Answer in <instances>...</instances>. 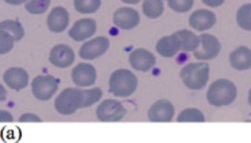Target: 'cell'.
Wrapping results in <instances>:
<instances>
[{"instance_id":"7402d4cb","label":"cell","mask_w":251,"mask_h":143,"mask_svg":"<svg viewBox=\"0 0 251 143\" xmlns=\"http://www.w3.org/2000/svg\"><path fill=\"white\" fill-rule=\"evenodd\" d=\"M0 30L7 31L12 38L15 39V42L21 41L25 37V28L18 21H3L0 24Z\"/></svg>"},{"instance_id":"2e32d148","label":"cell","mask_w":251,"mask_h":143,"mask_svg":"<svg viewBox=\"0 0 251 143\" xmlns=\"http://www.w3.org/2000/svg\"><path fill=\"white\" fill-rule=\"evenodd\" d=\"M96 31V22L93 19H80L77 21L69 31V37L76 42H82L92 37Z\"/></svg>"},{"instance_id":"30bf717a","label":"cell","mask_w":251,"mask_h":143,"mask_svg":"<svg viewBox=\"0 0 251 143\" xmlns=\"http://www.w3.org/2000/svg\"><path fill=\"white\" fill-rule=\"evenodd\" d=\"M96 69L95 66L89 64H78L76 68L72 71V80L76 84V87L85 88V87H92L96 81Z\"/></svg>"},{"instance_id":"3957f363","label":"cell","mask_w":251,"mask_h":143,"mask_svg":"<svg viewBox=\"0 0 251 143\" xmlns=\"http://www.w3.org/2000/svg\"><path fill=\"white\" fill-rule=\"evenodd\" d=\"M181 80L192 91L202 89L208 83L209 78V66L205 62L189 64L181 69Z\"/></svg>"},{"instance_id":"7c38bea8","label":"cell","mask_w":251,"mask_h":143,"mask_svg":"<svg viewBox=\"0 0 251 143\" xmlns=\"http://www.w3.org/2000/svg\"><path fill=\"white\" fill-rule=\"evenodd\" d=\"M128 61H130V65L135 71L139 72H149L155 65V57H154L153 53H150L146 49L132 50Z\"/></svg>"},{"instance_id":"484cf974","label":"cell","mask_w":251,"mask_h":143,"mask_svg":"<svg viewBox=\"0 0 251 143\" xmlns=\"http://www.w3.org/2000/svg\"><path fill=\"white\" fill-rule=\"evenodd\" d=\"M50 1L51 0H28L26 3V11L34 14V15L44 14V12L48 11Z\"/></svg>"},{"instance_id":"8992f818","label":"cell","mask_w":251,"mask_h":143,"mask_svg":"<svg viewBox=\"0 0 251 143\" xmlns=\"http://www.w3.org/2000/svg\"><path fill=\"white\" fill-rule=\"evenodd\" d=\"M220 49H222V45L219 42V39L211 34L204 33L200 35V46L193 53L197 60L208 61L216 58L220 53Z\"/></svg>"},{"instance_id":"ffe728a7","label":"cell","mask_w":251,"mask_h":143,"mask_svg":"<svg viewBox=\"0 0 251 143\" xmlns=\"http://www.w3.org/2000/svg\"><path fill=\"white\" fill-rule=\"evenodd\" d=\"M181 42V49L184 51H195L200 46V37L188 30H180L175 33Z\"/></svg>"},{"instance_id":"f1b7e54d","label":"cell","mask_w":251,"mask_h":143,"mask_svg":"<svg viewBox=\"0 0 251 143\" xmlns=\"http://www.w3.org/2000/svg\"><path fill=\"white\" fill-rule=\"evenodd\" d=\"M168 3L176 12H186L193 7V0H168Z\"/></svg>"},{"instance_id":"cb8c5ba5","label":"cell","mask_w":251,"mask_h":143,"mask_svg":"<svg viewBox=\"0 0 251 143\" xmlns=\"http://www.w3.org/2000/svg\"><path fill=\"white\" fill-rule=\"evenodd\" d=\"M101 0H75L73 6L80 14H93L100 8Z\"/></svg>"},{"instance_id":"d6a6232c","label":"cell","mask_w":251,"mask_h":143,"mask_svg":"<svg viewBox=\"0 0 251 143\" xmlns=\"http://www.w3.org/2000/svg\"><path fill=\"white\" fill-rule=\"evenodd\" d=\"M1 119H3V120H11L12 121V116L8 115L6 111H1Z\"/></svg>"},{"instance_id":"d590c367","label":"cell","mask_w":251,"mask_h":143,"mask_svg":"<svg viewBox=\"0 0 251 143\" xmlns=\"http://www.w3.org/2000/svg\"><path fill=\"white\" fill-rule=\"evenodd\" d=\"M249 105L251 107V89H250V92H249Z\"/></svg>"},{"instance_id":"277c9868","label":"cell","mask_w":251,"mask_h":143,"mask_svg":"<svg viewBox=\"0 0 251 143\" xmlns=\"http://www.w3.org/2000/svg\"><path fill=\"white\" fill-rule=\"evenodd\" d=\"M55 110L61 115H72L77 110L84 108V89L66 88L64 89L54 103Z\"/></svg>"},{"instance_id":"ba28073f","label":"cell","mask_w":251,"mask_h":143,"mask_svg":"<svg viewBox=\"0 0 251 143\" xmlns=\"http://www.w3.org/2000/svg\"><path fill=\"white\" fill-rule=\"evenodd\" d=\"M175 116V107L169 100H158L155 101L148 112V118L150 121L155 123H168L173 120Z\"/></svg>"},{"instance_id":"836d02e7","label":"cell","mask_w":251,"mask_h":143,"mask_svg":"<svg viewBox=\"0 0 251 143\" xmlns=\"http://www.w3.org/2000/svg\"><path fill=\"white\" fill-rule=\"evenodd\" d=\"M123 3H127V4H138L141 0H122Z\"/></svg>"},{"instance_id":"52a82bcc","label":"cell","mask_w":251,"mask_h":143,"mask_svg":"<svg viewBox=\"0 0 251 143\" xmlns=\"http://www.w3.org/2000/svg\"><path fill=\"white\" fill-rule=\"evenodd\" d=\"M96 116L100 121H119L126 116V108L116 100H105L98 107Z\"/></svg>"},{"instance_id":"4fadbf2b","label":"cell","mask_w":251,"mask_h":143,"mask_svg":"<svg viewBox=\"0 0 251 143\" xmlns=\"http://www.w3.org/2000/svg\"><path fill=\"white\" fill-rule=\"evenodd\" d=\"M49 60L57 68H68L75 62V51L68 45H55L50 50Z\"/></svg>"},{"instance_id":"4316f807","label":"cell","mask_w":251,"mask_h":143,"mask_svg":"<svg viewBox=\"0 0 251 143\" xmlns=\"http://www.w3.org/2000/svg\"><path fill=\"white\" fill-rule=\"evenodd\" d=\"M101 96H103V92L100 88L84 89V108H88L95 104L96 101L101 99Z\"/></svg>"},{"instance_id":"44dd1931","label":"cell","mask_w":251,"mask_h":143,"mask_svg":"<svg viewBox=\"0 0 251 143\" xmlns=\"http://www.w3.org/2000/svg\"><path fill=\"white\" fill-rule=\"evenodd\" d=\"M143 14L150 19H157L164 14V1L162 0H143Z\"/></svg>"},{"instance_id":"8fae6325","label":"cell","mask_w":251,"mask_h":143,"mask_svg":"<svg viewBox=\"0 0 251 143\" xmlns=\"http://www.w3.org/2000/svg\"><path fill=\"white\" fill-rule=\"evenodd\" d=\"M114 23L122 30H131L139 24V14L130 7L118 8L114 14Z\"/></svg>"},{"instance_id":"6da1fadb","label":"cell","mask_w":251,"mask_h":143,"mask_svg":"<svg viewBox=\"0 0 251 143\" xmlns=\"http://www.w3.org/2000/svg\"><path fill=\"white\" fill-rule=\"evenodd\" d=\"M137 87V76L127 69L115 71L109 77V92L116 97H128L135 92Z\"/></svg>"},{"instance_id":"5bb4252c","label":"cell","mask_w":251,"mask_h":143,"mask_svg":"<svg viewBox=\"0 0 251 143\" xmlns=\"http://www.w3.org/2000/svg\"><path fill=\"white\" fill-rule=\"evenodd\" d=\"M3 80L7 87H10L14 91H21L27 87L28 74L22 68H10L4 72Z\"/></svg>"},{"instance_id":"e575fe53","label":"cell","mask_w":251,"mask_h":143,"mask_svg":"<svg viewBox=\"0 0 251 143\" xmlns=\"http://www.w3.org/2000/svg\"><path fill=\"white\" fill-rule=\"evenodd\" d=\"M1 91H3V96H1V100L6 99V91H4V88H1Z\"/></svg>"},{"instance_id":"9c48e42d","label":"cell","mask_w":251,"mask_h":143,"mask_svg":"<svg viewBox=\"0 0 251 143\" xmlns=\"http://www.w3.org/2000/svg\"><path fill=\"white\" fill-rule=\"evenodd\" d=\"M109 49V41L105 37H98V38L89 41L81 46L78 54L82 60H95L100 55H103Z\"/></svg>"},{"instance_id":"d6986e66","label":"cell","mask_w":251,"mask_h":143,"mask_svg":"<svg viewBox=\"0 0 251 143\" xmlns=\"http://www.w3.org/2000/svg\"><path fill=\"white\" fill-rule=\"evenodd\" d=\"M155 49L158 51V54H161L162 57H175L181 49V42L178 37L173 34V35H169V37H164V38H161L157 42V46H155Z\"/></svg>"},{"instance_id":"ac0fdd59","label":"cell","mask_w":251,"mask_h":143,"mask_svg":"<svg viewBox=\"0 0 251 143\" xmlns=\"http://www.w3.org/2000/svg\"><path fill=\"white\" fill-rule=\"evenodd\" d=\"M229 64L235 71H247L251 68V50L240 46L229 54Z\"/></svg>"},{"instance_id":"d4e9b609","label":"cell","mask_w":251,"mask_h":143,"mask_svg":"<svg viewBox=\"0 0 251 143\" xmlns=\"http://www.w3.org/2000/svg\"><path fill=\"white\" fill-rule=\"evenodd\" d=\"M205 120L204 119V115H202L201 111L196 110V108H188V110H184L181 112L178 118H177V121L178 123H202V121Z\"/></svg>"},{"instance_id":"7a4b0ae2","label":"cell","mask_w":251,"mask_h":143,"mask_svg":"<svg viewBox=\"0 0 251 143\" xmlns=\"http://www.w3.org/2000/svg\"><path fill=\"white\" fill-rule=\"evenodd\" d=\"M236 87L229 80H216L211 84L207 92L208 103L213 107H223L234 103L236 99Z\"/></svg>"},{"instance_id":"83f0119b","label":"cell","mask_w":251,"mask_h":143,"mask_svg":"<svg viewBox=\"0 0 251 143\" xmlns=\"http://www.w3.org/2000/svg\"><path fill=\"white\" fill-rule=\"evenodd\" d=\"M14 42H15V39L12 38L10 34L0 30V54H6L10 50H12Z\"/></svg>"},{"instance_id":"603a6c76","label":"cell","mask_w":251,"mask_h":143,"mask_svg":"<svg viewBox=\"0 0 251 143\" xmlns=\"http://www.w3.org/2000/svg\"><path fill=\"white\" fill-rule=\"evenodd\" d=\"M236 22L245 31H251V3L243 4L236 12Z\"/></svg>"},{"instance_id":"9a60e30c","label":"cell","mask_w":251,"mask_h":143,"mask_svg":"<svg viewBox=\"0 0 251 143\" xmlns=\"http://www.w3.org/2000/svg\"><path fill=\"white\" fill-rule=\"evenodd\" d=\"M69 24V12L64 7H54L48 17V27L53 33H62Z\"/></svg>"},{"instance_id":"e0dca14e","label":"cell","mask_w":251,"mask_h":143,"mask_svg":"<svg viewBox=\"0 0 251 143\" xmlns=\"http://www.w3.org/2000/svg\"><path fill=\"white\" fill-rule=\"evenodd\" d=\"M216 23V17L215 14L207 10H197L189 18V24L196 31H205L215 26Z\"/></svg>"},{"instance_id":"f546056e","label":"cell","mask_w":251,"mask_h":143,"mask_svg":"<svg viewBox=\"0 0 251 143\" xmlns=\"http://www.w3.org/2000/svg\"><path fill=\"white\" fill-rule=\"evenodd\" d=\"M19 121H37V123H39V121H42V119L39 116L33 115V114H23L19 118Z\"/></svg>"},{"instance_id":"5b68a950","label":"cell","mask_w":251,"mask_h":143,"mask_svg":"<svg viewBox=\"0 0 251 143\" xmlns=\"http://www.w3.org/2000/svg\"><path fill=\"white\" fill-rule=\"evenodd\" d=\"M58 89V80L53 76H37L31 84L34 97L41 101L50 100Z\"/></svg>"},{"instance_id":"4dcf8cb0","label":"cell","mask_w":251,"mask_h":143,"mask_svg":"<svg viewBox=\"0 0 251 143\" xmlns=\"http://www.w3.org/2000/svg\"><path fill=\"white\" fill-rule=\"evenodd\" d=\"M201 1L208 7H219L222 6L226 0H201Z\"/></svg>"},{"instance_id":"1f68e13d","label":"cell","mask_w":251,"mask_h":143,"mask_svg":"<svg viewBox=\"0 0 251 143\" xmlns=\"http://www.w3.org/2000/svg\"><path fill=\"white\" fill-rule=\"evenodd\" d=\"M7 4H11V6H21L23 3H27L28 0H4Z\"/></svg>"}]
</instances>
